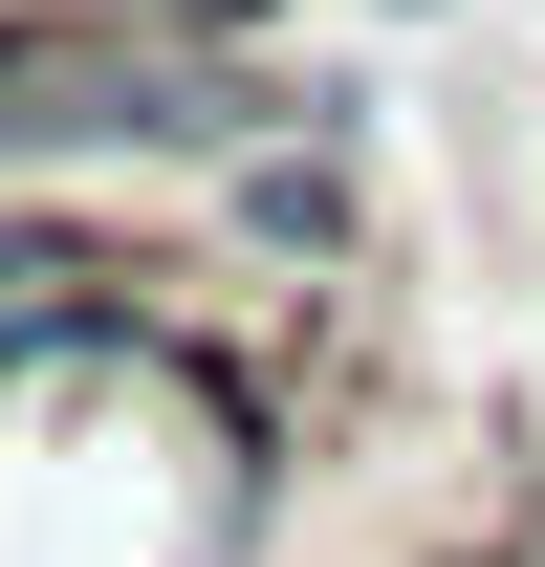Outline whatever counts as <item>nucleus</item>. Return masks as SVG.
I'll list each match as a JSON object with an SVG mask.
<instances>
[{
    "instance_id": "nucleus-2",
    "label": "nucleus",
    "mask_w": 545,
    "mask_h": 567,
    "mask_svg": "<svg viewBox=\"0 0 545 567\" xmlns=\"http://www.w3.org/2000/svg\"><path fill=\"white\" fill-rule=\"evenodd\" d=\"M393 22H436V0H393Z\"/></svg>"
},
{
    "instance_id": "nucleus-1",
    "label": "nucleus",
    "mask_w": 545,
    "mask_h": 567,
    "mask_svg": "<svg viewBox=\"0 0 545 567\" xmlns=\"http://www.w3.org/2000/svg\"><path fill=\"white\" fill-rule=\"evenodd\" d=\"M240 218H263V240H349V175L328 153H240Z\"/></svg>"
}]
</instances>
